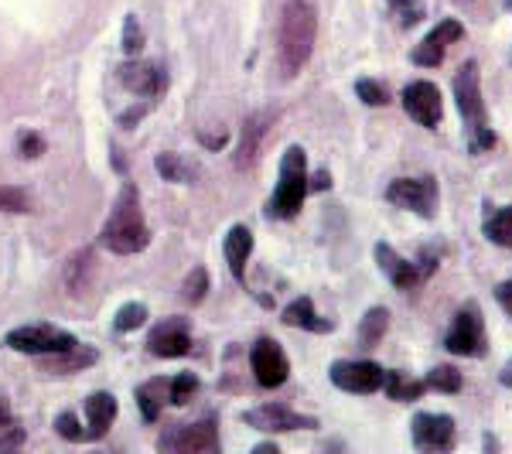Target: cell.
<instances>
[{"instance_id": "cell-12", "label": "cell", "mask_w": 512, "mask_h": 454, "mask_svg": "<svg viewBox=\"0 0 512 454\" xmlns=\"http://www.w3.org/2000/svg\"><path fill=\"white\" fill-rule=\"evenodd\" d=\"M403 110H407V117L414 123H420L424 130H434L437 123H441V117H444L441 89H437L434 82H427V79L410 82V86L403 89Z\"/></svg>"}, {"instance_id": "cell-23", "label": "cell", "mask_w": 512, "mask_h": 454, "mask_svg": "<svg viewBox=\"0 0 512 454\" xmlns=\"http://www.w3.org/2000/svg\"><path fill=\"white\" fill-rule=\"evenodd\" d=\"M482 236L489 243L512 250V205H485V219H482Z\"/></svg>"}, {"instance_id": "cell-40", "label": "cell", "mask_w": 512, "mask_h": 454, "mask_svg": "<svg viewBox=\"0 0 512 454\" xmlns=\"http://www.w3.org/2000/svg\"><path fill=\"white\" fill-rule=\"evenodd\" d=\"M495 301L502 304V311H506V315L512 318V277L509 280H502L499 287H495Z\"/></svg>"}, {"instance_id": "cell-39", "label": "cell", "mask_w": 512, "mask_h": 454, "mask_svg": "<svg viewBox=\"0 0 512 454\" xmlns=\"http://www.w3.org/2000/svg\"><path fill=\"white\" fill-rule=\"evenodd\" d=\"M21 444H24V431H21V427H14V424L0 427V454L21 448Z\"/></svg>"}, {"instance_id": "cell-30", "label": "cell", "mask_w": 512, "mask_h": 454, "mask_svg": "<svg viewBox=\"0 0 512 454\" xmlns=\"http://www.w3.org/2000/svg\"><path fill=\"white\" fill-rule=\"evenodd\" d=\"M424 383H427V390H437V393H461L465 376H461L454 366H434Z\"/></svg>"}, {"instance_id": "cell-11", "label": "cell", "mask_w": 512, "mask_h": 454, "mask_svg": "<svg viewBox=\"0 0 512 454\" xmlns=\"http://www.w3.org/2000/svg\"><path fill=\"white\" fill-rule=\"evenodd\" d=\"M250 369H253V379L263 386V390H277V386H284L287 376H291L287 352L280 349V342H274V338H260V342L253 345Z\"/></svg>"}, {"instance_id": "cell-5", "label": "cell", "mask_w": 512, "mask_h": 454, "mask_svg": "<svg viewBox=\"0 0 512 454\" xmlns=\"http://www.w3.org/2000/svg\"><path fill=\"white\" fill-rule=\"evenodd\" d=\"M444 349L451 356L482 359L489 352V335H485V315L478 301H465L454 315L448 335H444Z\"/></svg>"}, {"instance_id": "cell-36", "label": "cell", "mask_w": 512, "mask_h": 454, "mask_svg": "<svg viewBox=\"0 0 512 454\" xmlns=\"http://www.w3.org/2000/svg\"><path fill=\"white\" fill-rule=\"evenodd\" d=\"M140 48H144V28H140L137 14H127V21H123V52L130 59H137Z\"/></svg>"}, {"instance_id": "cell-33", "label": "cell", "mask_w": 512, "mask_h": 454, "mask_svg": "<svg viewBox=\"0 0 512 454\" xmlns=\"http://www.w3.org/2000/svg\"><path fill=\"white\" fill-rule=\"evenodd\" d=\"M355 96L362 99L366 106H390V89L376 79H359L355 82Z\"/></svg>"}, {"instance_id": "cell-25", "label": "cell", "mask_w": 512, "mask_h": 454, "mask_svg": "<svg viewBox=\"0 0 512 454\" xmlns=\"http://www.w3.org/2000/svg\"><path fill=\"white\" fill-rule=\"evenodd\" d=\"M171 379H147V383L137 386V407L144 420H158L164 410V396H168Z\"/></svg>"}, {"instance_id": "cell-8", "label": "cell", "mask_w": 512, "mask_h": 454, "mask_svg": "<svg viewBox=\"0 0 512 454\" xmlns=\"http://www.w3.org/2000/svg\"><path fill=\"white\" fill-rule=\"evenodd\" d=\"M158 451L168 454H212L219 451L216 420H198V424H178L158 437Z\"/></svg>"}, {"instance_id": "cell-43", "label": "cell", "mask_w": 512, "mask_h": 454, "mask_svg": "<svg viewBox=\"0 0 512 454\" xmlns=\"http://www.w3.org/2000/svg\"><path fill=\"white\" fill-rule=\"evenodd\" d=\"M226 134H202V144L205 147H222V144H226Z\"/></svg>"}, {"instance_id": "cell-32", "label": "cell", "mask_w": 512, "mask_h": 454, "mask_svg": "<svg viewBox=\"0 0 512 454\" xmlns=\"http://www.w3.org/2000/svg\"><path fill=\"white\" fill-rule=\"evenodd\" d=\"M205 294H209V274H205V267H195L192 274L185 277V284H181V301L202 304Z\"/></svg>"}, {"instance_id": "cell-20", "label": "cell", "mask_w": 512, "mask_h": 454, "mask_svg": "<svg viewBox=\"0 0 512 454\" xmlns=\"http://www.w3.org/2000/svg\"><path fill=\"white\" fill-rule=\"evenodd\" d=\"M222 253H226V263H229V274L236 280H246V263L253 257V233L250 226H233L226 233V243H222Z\"/></svg>"}, {"instance_id": "cell-26", "label": "cell", "mask_w": 512, "mask_h": 454, "mask_svg": "<svg viewBox=\"0 0 512 454\" xmlns=\"http://www.w3.org/2000/svg\"><path fill=\"white\" fill-rule=\"evenodd\" d=\"M390 332V311L386 308H369L366 318L359 321V342L362 349H376L383 342V335Z\"/></svg>"}, {"instance_id": "cell-15", "label": "cell", "mask_w": 512, "mask_h": 454, "mask_svg": "<svg viewBox=\"0 0 512 454\" xmlns=\"http://www.w3.org/2000/svg\"><path fill=\"white\" fill-rule=\"evenodd\" d=\"M117 79H120V86L127 89V93L144 96V99L161 96L164 86H168V76L161 72V65L158 62H144V59L123 62L117 69Z\"/></svg>"}, {"instance_id": "cell-2", "label": "cell", "mask_w": 512, "mask_h": 454, "mask_svg": "<svg viewBox=\"0 0 512 454\" xmlns=\"http://www.w3.org/2000/svg\"><path fill=\"white\" fill-rule=\"evenodd\" d=\"M454 103H458L461 123H465V140L472 154H485L495 147V130L489 127V110L482 99V72L478 62L468 59L454 72Z\"/></svg>"}, {"instance_id": "cell-1", "label": "cell", "mask_w": 512, "mask_h": 454, "mask_svg": "<svg viewBox=\"0 0 512 454\" xmlns=\"http://www.w3.org/2000/svg\"><path fill=\"white\" fill-rule=\"evenodd\" d=\"M315 41H318V4L315 0H287L277 24L280 76L294 79L311 62Z\"/></svg>"}, {"instance_id": "cell-29", "label": "cell", "mask_w": 512, "mask_h": 454, "mask_svg": "<svg viewBox=\"0 0 512 454\" xmlns=\"http://www.w3.org/2000/svg\"><path fill=\"white\" fill-rule=\"evenodd\" d=\"M386 7H390V18L396 28H417L427 18V7L420 0H386Z\"/></svg>"}, {"instance_id": "cell-35", "label": "cell", "mask_w": 512, "mask_h": 454, "mask_svg": "<svg viewBox=\"0 0 512 454\" xmlns=\"http://www.w3.org/2000/svg\"><path fill=\"white\" fill-rule=\"evenodd\" d=\"M195 390H198V379L192 373H178L168 386V400L175 403V407H185V403L195 396Z\"/></svg>"}, {"instance_id": "cell-10", "label": "cell", "mask_w": 512, "mask_h": 454, "mask_svg": "<svg viewBox=\"0 0 512 454\" xmlns=\"http://www.w3.org/2000/svg\"><path fill=\"white\" fill-rule=\"evenodd\" d=\"M328 379L345 393H359L369 396L376 390H383V366L369 359H338L328 366Z\"/></svg>"}, {"instance_id": "cell-18", "label": "cell", "mask_w": 512, "mask_h": 454, "mask_svg": "<svg viewBox=\"0 0 512 454\" xmlns=\"http://www.w3.org/2000/svg\"><path fill=\"white\" fill-rule=\"evenodd\" d=\"M270 134V113L256 110L243 120V134H239V151H236V168L246 171L253 168L256 158H260V147Z\"/></svg>"}, {"instance_id": "cell-45", "label": "cell", "mask_w": 512, "mask_h": 454, "mask_svg": "<svg viewBox=\"0 0 512 454\" xmlns=\"http://www.w3.org/2000/svg\"><path fill=\"white\" fill-rule=\"evenodd\" d=\"M11 424V407H7V400L0 396V427H7Z\"/></svg>"}, {"instance_id": "cell-22", "label": "cell", "mask_w": 512, "mask_h": 454, "mask_svg": "<svg viewBox=\"0 0 512 454\" xmlns=\"http://www.w3.org/2000/svg\"><path fill=\"white\" fill-rule=\"evenodd\" d=\"M86 417H89V437L99 441L106 431H110V424L117 420V396L113 393H93L86 400Z\"/></svg>"}, {"instance_id": "cell-31", "label": "cell", "mask_w": 512, "mask_h": 454, "mask_svg": "<svg viewBox=\"0 0 512 454\" xmlns=\"http://www.w3.org/2000/svg\"><path fill=\"white\" fill-rule=\"evenodd\" d=\"M144 321H147V304L130 301V304H123V308L117 311V318H113V328H117V332H137Z\"/></svg>"}, {"instance_id": "cell-14", "label": "cell", "mask_w": 512, "mask_h": 454, "mask_svg": "<svg viewBox=\"0 0 512 454\" xmlns=\"http://www.w3.org/2000/svg\"><path fill=\"white\" fill-rule=\"evenodd\" d=\"M410 434L420 451H451L454 448V417L451 414H420L410 420Z\"/></svg>"}, {"instance_id": "cell-9", "label": "cell", "mask_w": 512, "mask_h": 454, "mask_svg": "<svg viewBox=\"0 0 512 454\" xmlns=\"http://www.w3.org/2000/svg\"><path fill=\"white\" fill-rule=\"evenodd\" d=\"M243 424L256 427L263 434H291V431H318V420L308 414H297L287 403H263L243 414Z\"/></svg>"}, {"instance_id": "cell-24", "label": "cell", "mask_w": 512, "mask_h": 454, "mask_svg": "<svg viewBox=\"0 0 512 454\" xmlns=\"http://www.w3.org/2000/svg\"><path fill=\"white\" fill-rule=\"evenodd\" d=\"M383 390L396 403H414L427 393V383L424 379H407L400 369H383Z\"/></svg>"}, {"instance_id": "cell-13", "label": "cell", "mask_w": 512, "mask_h": 454, "mask_svg": "<svg viewBox=\"0 0 512 454\" xmlns=\"http://www.w3.org/2000/svg\"><path fill=\"white\" fill-rule=\"evenodd\" d=\"M461 38H465V24L461 21H454V18L437 21V28L427 31L424 41L410 52V62L420 65V69H437V65L444 62V55H448V48Z\"/></svg>"}, {"instance_id": "cell-4", "label": "cell", "mask_w": 512, "mask_h": 454, "mask_svg": "<svg viewBox=\"0 0 512 454\" xmlns=\"http://www.w3.org/2000/svg\"><path fill=\"white\" fill-rule=\"evenodd\" d=\"M304 198H308V154L304 147H287L280 158V181L277 192L267 202L270 219H294L301 212Z\"/></svg>"}, {"instance_id": "cell-46", "label": "cell", "mask_w": 512, "mask_h": 454, "mask_svg": "<svg viewBox=\"0 0 512 454\" xmlns=\"http://www.w3.org/2000/svg\"><path fill=\"white\" fill-rule=\"evenodd\" d=\"M256 454H277V444H256Z\"/></svg>"}, {"instance_id": "cell-17", "label": "cell", "mask_w": 512, "mask_h": 454, "mask_svg": "<svg viewBox=\"0 0 512 454\" xmlns=\"http://www.w3.org/2000/svg\"><path fill=\"white\" fill-rule=\"evenodd\" d=\"M147 349L158 359H178L192 352V335H188V321L185 318H168L147 338Z\"/></svg>"}, {"instance_id": "cell-21", "label": "cell", "mask_w": 512, "mask_h": 454, "mask_svg": "<svg viewBox=\"0 0 512 454\" xmlns=\"http://www.w3.org/2000/svg\"><path fill=\"white\" fill-rule=\"evenodd\" d=\"M38 359H45V356H38ZM96 359H99V352H96V349H89V345H79V342H76L72 349L55 352L52 359L41 362V369H45V373H52V376H69V373H79V369L93 366Z\"/></svg>"}, {"instance_id": "cell-44", "label": "cell", "mask_w": 512, "mask_h": 454, "mask_svg": "<svg viewBox=\"0 0 512 454\" xmlns=\"http://www.w3.org/2000/svg\"><path fill=\"white\" fill-rule=\"evenodd\" d=\"M499 383L506 386V390H512V359L506 362V366H502V373H499Z\"/></svg>"}, {"instance_id": "cell-38", "label": "cell", "mask_w": 512, "mask_h": 454, "mask_svg": "<svg viewBox=\"0 0 512 454\" xmlns=\"http://www.w3.org/2000/svg\"><path fill=\"white\" fill-rule=\"evenodd\" d=\"M18 154H21V158H41V154H45V140H41L35 130H21V134H18Z\"/></svg>"}, {"instance_id": "cell-41", "label": "cell", "mask_w": 512, "mask_h": 454, "mask_svg": "<svg viewBox=\"0 0 512 454\" xmlns=\"http://www.w3.org/2000/svg\"><path fill=\"white\" fill-rule=\"evenodd\" d=\"M325 188H332V175L321 168V171H315V175L308 178V192H325Z\"/></svg>"}, {"instance_id": "cell-27", "label": "cell", "mask_w": 512, "mask_h": 454, "mask_svg": "<svg viewBox=\"0 0 512 454\" xmlns=\"http://www.w3.org/2000/svg\"><path fill=\"white\" fill-rule=\"evenodd\" d=\"M93 250H76L72 253V260L65 263V284H69V291L72 294H79V291H86V284H89V274H93Z\"/></svg>"}, {"instance_id": "cell-3", "label": "cell", "mask_w": 512, "mask_h": 454, "mask_svg": "<svg viewBox=\"0 0 512 454\" xmlns=\"http://www.w3.org/2000/svg\"><path fill=\"white\" fill-rule=\"evenodd\" d=\"M99 243L110 253H117V257H134V253H140L151 243V229H147L144 212H140V192L134 185L120 188L117 202L110 209V219L103 222Z\"/></svg>"}, {"instance_id": "cell-42", "label": "cell", "mask_w": 512, "mask_h": 454, "mask_svg": "<svg viewBox=\"0 0 512 454\" xmlns=\"http://www.w3.org/2000/svg\"><path fill=\"white\" fill-rule=\"evenodd\" d=\"M144 113H147V106H137V110L123 113V117H120V127H130V123H134V120H140V117H144Z\"/></svg>"}, {"instance_id": "cell-7", "label": "cell", "mask_w": 512, "mask_h": 454, "mask_svg": "<svg viewBox=\"0 0 512 454\" xmlns=\"http://www.w3.org/2000/svg\"><path fill=\"white\" fill-rule=\"evenodd\" d=\"M4 345L14 352H24V356H55V352L72 349L76 335L62 332V328H55V325H24V328L7 332Z\"/></svg>"}, {"instance_id": "cell-16", "label": "cell", "mask_w": 512, "mask_h": 454, "mask_svg": "<svg viewBox=\"0 0 512 454\" xmlns=\"http://www.w3.org/2000/svg\"><path fill=\"white\" fill-rule=\"evenodd\" d=\"M373 253H376V267L383 270V277L390 280L396 291H417L420 284H427L424 274H420V267H417V260L400 257L390 243H376Z\"/></svg>"}, {"instance_id": "cell-6", "label": "cell", "mask_w": 512, "mask_h": 454, "mask_svg": "<svg viewBox=\"0 0 512 454\" xmlns=\"http://www.w3.org/2000/svg\"><path fill=\"white\" fill-rule=\"evenodd\" d=\"M437 178L434 175H420V178H396L386 188V202L396 205L403 212H414L420 219H434L437 216Z\"/></svg>"}, {"instance_id": "cell-37", "label": "cell", "mask_w": 512, "mask_h": 454, "mask_svg": "<svg viewBox=\"0 0 512 454\" xmlns=\"http://www.w3.org/2000/svg\"><path fill=\"white\" fill-rule=\"evenodd\" d=\"M55 434L59 437H65V441H82V437H86V431H82L79 427V420H76V414H69V410H65V414H59L55 417Z\"/></svg>"}, {"instance_id": "cell-34", "label": "cell", "mask_w": 512, "mask_h": 454, "mask_svg": "<svg viewBox=\"0 0 512 454\" xmlns=\"http://www.w3.org/2000/svg\"><path fill=\"white\" fill-rule=\"evenodd\" d=\"M0 212H14V216L31 212L28 192H21V188H14V185H0Z\"/></svg>"}, {"instance_id": "cell-19", "label": "cell", "mask_w": 512, "mask_h": 454, "mask_svg": "<svg viewBox=\"0 0 512 454\" xmlns=\"http://www.w3.org/2000/svg\"><path fill=\"white\" fill-rule=\"evenodd\" d=\"M287 328H304V332H315V335H328L335 332V321L332 318H321L315 311V301H311L308 294L294 297L291 304L284 308V315H280Z\"/></svg>"}, {"instance_id": "cell-28", "label": "cell", "mask_w": 512, "mask_h": 454, "mask_svg": "<svg viewBox=\"0 0 512 454\" xmlns=\"http://www.w3.org/2000/svg\"><path fill=\"white\" fill-rule=\"evenodd\" d=\"M154 168H158V175H161L164 181H178V185H188V181H192V178L198 175L195 164H188L185 158H178V154H171V151L158 154Z\"/></svg>"}]
</instances>
